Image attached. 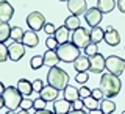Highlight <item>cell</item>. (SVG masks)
Here are the masks:
<instances>
[{
    "label": "cell",
    "instance_id": "b9f144b4",
    "mask_svg": "<svg viewBox=\"0 0 125 114\" xmlns=\"http://www.w3.org/2000/svg\"><path fill=\"white\" fill-rule=\"evenodd\" d=\"M67 114H86V113L83 111V109H70Z\"/></svg>",
    "mask_w": 125,
    "mask_h": 114
},
{
    "label": "cell",
    "instance_id": "5b68a950",
    "mask_svg": "<svg viewBox=\"0 0 125 114\" xmlns=\"http://www.w3.org/2000/svg\"><path fill=\"white\" fill-rule=\"evenodd\" d=\"M70 39H72V42L78 47V49H84V47L91 42V34H89L88 28H84V27H78L77 30H73Z\"/></svg>",
    "mask_w": 125,
    "mask_h": 114
},
{
    "label": "cell",
    "instance_id": "8d00e7d4",
    "mask_svg": "<svg viewBox=\"0 0 125 114\" xmlns=\"http://www.w3.org/2000/svg\"><path fill=\"white\" fill-rule=\"evenodd\" d=\"M45 105H47V102L39 97V99L34 100V105H33V106H34V109H45Z\"/></svg>",
    "mask_w": 125,
    "mask_h": 114
},
{
    "label": "cell",
    "instance_id": "4dcf8cb0",
    "mask_svg": "<svg viewBox=\"0 0 125 114\" xmlns=\"http://www.w3.org/2000/svg\"><path fill=\"white\" fill-rule=\"evenodd\" d=\"M45 45H47V49H49V50H56L58 45H60V42H58L56 38L52 34V36H49V38L45 39Z\"/></svg>",
    "mask_w": 125,
    "mask_h": 114
},
{
    "label": "cell",
    "instance_id": "836d02e7",
    "mask_svg": "<svg viewBox=\"0 0 125 114\" xmlns=\"http://www.w3.org/2000/svg\"><path fill=\"white\" fill-rule=\"evenodd\" d=\"M33 105H34V100H30L28 97H23V99H22V103H21V108L28 111V109L33 108Z\"/></svg>",
    "mask_w": 125,
    "mask_h": 114
},
{
    "label": "cell",
    "instance_id": "9c48e42d",
    "mask_svg": "<svg viewBox=\"0 0 125 114\" xmlns=\"http://www.w3.org/2000/svg\"><path fill=\"white\" fill-rule=\"evenodd\" d=\"M105 61H106V58H105L102 53H97V55H94V56H91L89 58V72L102 73L105 69H106Z\"/></svg>",
    "mask_w": 125,
    "mask_h": 114
},
{
    "label": "cell",
    "instance_id": "74e56055",
    "mask_svg": "<svg viewBox=\"0 0 125 114\" xmlns=\"http://www.w3.org/2000/svg\"><path fill=\"white\" fill-rule=\"evenodd\" d=\"M31 84H33V91L34 92H41V89L44 88V83H42V80H39V78H38V80H34Z\"/></svg>",
    "mask_w": 125,
    "mask_h": 114
},
{
    "label": "cell",
    "instance_id": "7c38bea8",
    "mask_svg": "<svg viewBox=\"0 0 125 114\" xmlns=\"http://www.w3.org/2000/svg\"><path fill=\"white\" fill-rule=\"evenodd\" d=\"M105 42L109 45V47H116L120 44V34L119 31L116 28H113V27H108L106 30H105Z\"/></svg>",
    "mask_w": 125,
    "mask_h": 114
},
{
    "label": "cell",
    "instance_id": "9a60e30c",
    "mask_svg": "<svg viewBox=\"0 0 125 114\" xmlns=\"http://www.w3.org/2000/svg\"><path fill=\"white\" fill-rule=\"evenodd\" d=\"M72 109V103L69 100L62 99V100H55L53 102V113L55 114H67Z\"/></svg>",
    "mask_w": 125,
    "mask_h": 114
},
{
    "label": "cell",
    "instance_id": "d6a6232c",
    "mask_svg": "<svg viewBox=\"0 0 125 114\" xmlns=\"http://www.w3.org/2000/svg\"><path fill=\"white\" fill-rule=\"evenodd\" d=\"M88 80H89L88 72H78L77 75H75V81H77V83H80V84H84Z\"/></svg>",
    "mask_w": 125,
    "mask_h": 114
},
{
    "label": "cell",
    "instance_id": "7a4b0ae2",
    "mask_svg": "<svg viewBox=\"0 0 125 114\" xmlns=\"http://www.w3.org/2000/svg\"><path fill=\"white\" fill-rule=\"evenodd\" d=\"M47 84L56 88L58 91L66 89V86L69 84V75H67V72L62 70L61 67H58V66L50 67L49 73H47Z\"/></svg>",
    "mask_w": 125,
    "mask_h": 114
},
{
    "label": "cell",
    "instance_id": "1f68e13d",
    "mask_svg": "<svg viewBox=\"0 0 125 114\" xmlns=\"http://www.w3.org/2000/svg\"><path fill=\"white\" fill-rule=\"evenodd\" d=\"M6 60H10V55H8V47L5 45V42H0V62H5Z\"/></svg>",
    "mask_w": 125,
    "mask_h": 114
},
{
    "label": "cell",
    "instance_id": "277c9868",
    "mask_svg": "<svg viewBox=\"0 0 125 114\" xmlns=\"http://www.w3.org/2000/svg\"><path fill=\"white\" fill-rule=\"evenodd\" d=\"M2 95H3V100H5V106H6L8 109H13V111H16L17 108H21V103H22L23 95L19 92L17 88L8 86Z\"/></svg>",
    "mask_w": 125,
    "mask_h": 114
},
{
    "label": "cell",
    "instance_id": "ee69618b",
    "mask_svg": "<svg viewBox=\"0 0 125 114\" xmlns=\"http://www.w3.org/2000/svg\"><path fill=\"white\" fill-rule=\"evenodd\" d=\"M88 114H103V113H102V109L95 108V109H89V113H88Z\"/></svg>",
    "mask_w": 125,
    "mask_h": 114
},
{
    "label": "cell",
    "instance_id": "c3c4849f",
    "mask_svg": "<svg viewBox=\"0 0 125 114\" xmlns=\"http://www.w3.org/2000/svg\"><path fill=\"white\" fill-rule=\"evenodd\" d=\"M5 114H16V111H13V109H8Z\"/></svg>",
    "mask_w": 125,
    "mask_h": 114
},
{
    "label": "cell",
    "instance_id": "ffe728a7",
    "mask_svg": "<svg viewBox=\"0 0 125 114\" xmlns=\"http://www.w3.org/2000/svg\"><path fill=\"white\" fill-rule=\"evenodd\" d=\"M117 6L116 0H97V8L102 13H113V10Z\"/></svg>",
    "mask_w": 125,
    "mask_h": 114
},
{
    "label": "cell",
    "instance_id": "52a82bcc",
    "mask_svg": "<svg viewBox=\"0 0 125 114\" xmlns=\"http://www.w3.org/2000/svg\"><path fill=\"white\" fill-rule=\"evenodd\" d=\"M45 17L42 13L39 11H33L27 16V25L30 27V30L33 31H39V30H44V25H45Z\"/></svg>",
    "mask_w": 125,
    "mask_h": 114
},
{
    "label": "cell",
    "instance_id": "f1b7e54d",
    "mask_svg": "<svg viewBox=\"0 0 125 114\" xmlns=\"http://www.w3.org/2000/svg\"><path fill=\"white\" fill-rule=\"evenodd\" d=\"M83 52H84V55H86V56H89V58H91V56H94V55H97V53H99L97 44H95V42H89V44H88V45H86L84 49H83Z\"/></svg>",
    "mask_w": 125,
    "mask_h": 114
},
{
    "label": "cell",
    "instance_id": "f35d334b",
    "mask_svg": "<svg viewBox=\"0 0 125 114\" xmlns=\"http://www.w3.org/2000/svg\"><path fill=\"white\" fill-rule=\"evenodd\" d=\"M91 95H92L95 100H102V99H103V92L100 91V88H95V89H92V94H91Z\"/></svg>",
    "mask_w": 125,
    "mask_h": 114
},
{
    "label": "cell",
    "instance_id": "8992f818",
    "mask_svg": "<svg viewBox=\"0 0 125 114\" xmlns=\"http://www.w3.org/2000/svg\"><path fill=\"white\" fill-rule=\"evenodd\" d=\"M105 66H106V70L109 73H113V75H120L125 70V60L116 56V55H111V56L106 58Z\"/></svg>",
    "mask_w": 125,
    "mask_h": 114
},
{
    "label": "cell",
    "instance_id": "d4e9b609",
    "mask_svg": "<svg viewBox=\"0 0 125 114\" xmlns=\"http://www.w3.org/2000/svg\"><path fill=\"white\" fill-rule=\"evenodd\" d=\"M8 39H11V27L8 22L0 21V42H6Z\"/></svg>",
    "mask_w": 125,
    "mask_h": 114
},
{
    "label": "cell",
    "instance_id": "60d3db41",
    "mask_svg": "<svg viewBox=\"0 0 125 114\" xmlns=\"http://www.w3.org/2000/svg\"><path fill=\"white\" fill-rule=\"evenodd\" d=\"M117 8H119L120 13L125 14V0H117Z\"/></svg>",
    "mask_w": 125,
    "mask_h": 114
},
{
    "label": "cell",
    "instance_id": "ac0fdd59",
    "mask_svg": "<svg viewBox=\"0 0 125 114\" xmlns=\"http://www.w3.org/2000/svg\"><path fill=\"white\" fill-rule=\"evenodd\" d=\"M16 88L19 89V92H21L23 97H28V95H31V92H34L33 84H31L28 80H25V78H21V80L17 81V86H16Z\"/></svg>",
    "mask_w": 125,
    "mask_h": 114
},
{
    "label": "cell",
    "instance_id": "d6986e66",
    "mask_svg": "<svg viewBox=\"0 0 125 114\" xmlns=\"http://www.w3.org/2000/svg\"><path fill=\"white\" fill-rule=\"evenodd\" d=\"M73 69L77 70V72H88L89 69V56H78L75 61H73Z\"/></svg>",
    "mask_w": 125,
    "mask_h": 114
},
{
    "label": "cell",
    "instance_id": "30bf717a",
    "mask_svg": "<svg viewBox=\"0 0 125 114\" xmlns=\"http://www.w3.org/2000/svg\"><path fill=\"white\" fill-rule=\"evenodd\" d=\"M8 55H10V60L13 62L21 61L25 55V45L23 42H13L11 45H8Z\"/></svg>",
    "mask_w": 125,
    "mask_h": 114
},
{
    "label": "cell",
    "instance_id": "4316f807",
    "mask_svg": "<svg viewBox=\"0 0 125 114\" xmlns=\"http://www.w3.org/2000/svg\"><path fill=\"white\" fill-rule=\"evenodd\" d=\"M23 34H25V31L21 27H13L11 28V39H13V42H22Z\"/></svg>",
    "mask_w": 125,
    "mask_h": 114
},
{
    "label": "cell",
    "instance_id": "f6af8a7d",
    "mask_svg": "<svg viewBox=\"0 0 125 114\" xmlns=\"http://www.w3.org/2000/svg\"><path fill=\"white\" fill-rule=\"evenodd\" d=\"M3 106H5V100H3V95L0 94V109H2Z\"/></svg>",
    "mask_w": 125,
    "mask_h": 114
},
{
    "label": "cell",
    "instance_id": "ba28073f",
    "mask_svg": "<svg viewBox=\"0 0 125 114\" xmlns=\"http://www.w3.org/2000/svg\"><path fill=\"white\" fill-rule=\"evenodd\" d=\"M102 19H103V13H102V11H100L97 6L88 8V10H86V13H84V21H86V23H88L91 28H94V27H97V25H100Z\"/></svg>",
    "mask_w": 125,
    "mask_h": 114
},
{
    "label": "cell",
    "instance_id": "e0dca14e",
    "mask_svg": "<svg viewBox=\"0 0 125 114\" xmlns=\"http://www.w3.org/2000/svg\"><path fill=\"white\" fill-rule=\"evenodd\" d=\"M42 56H44V66H47V67H55V66L60 62L56 50H49L47 49V52L42 55Z\"/></svg>",
    "mask_w": 125,
    "mask_h": 114
},
{
    "label": "cell",
    "instance_id": "5bb4252c",
    "mask_svg": "<svg viewBox=\"0 0 125 114\" xmlns=\"http://www.w3.org/2000/svg\"><path fill=\"white\" fill-rule=\"evenodd\" d=\"M58 94H60V91H58L56 88L47 84V86H44V88L41 89L39 97H41V99H44L45 102H55V100L58 99Z\"/></svg>",
    "mask_w": 125,
    "mask_h": 114
},
{
    "label": "cell",
    "instance_id": "6da1fadb",
    "mask_svg": "<svg viewBox=\"0 0 125 114\" xmlns=\"http://www.w3.org/2000/svg\"><path fill=\"white\" fill-rule=\"evenodd\" d=\"M122 89V81H120L119 75H113V73H103L100 78V91L103 92V97L106 99H113Z\"/></svg>",
    "mask_w": 125,
    "mask_h": 114
},
{
    "label": "cell",
    "instance_id": "7dc6e473",
    "mask_svg": "<svg viewBox=\"0 0 125 114\" xmlns=\"http://www.w3.org/2000/svg\"><path fill=\"white\" fill-rule=\"evenodd\" d=\"M5 86H3V83H2V81H0V94H3V92H5Z\"/></svg>",
    "mask_w": 125,
    "mask_h": 114
},
{
    "label": "cell",
    "instance_id": "f907efd6",
    "mask_svg": "<svg viewBox=\"0 0 125 114\" xmlns=\"http://www.w3.org/2000/svg\"><path fill=\"white\" fill-rule=\"evenodd\" d=\"M60 2H67V0H60Z\"/></svg>",
    "mask_w": 125,
    "mask_h": 114
},
{
    "label": "cell",
    "instance_id": "f546056e",
    "mask_svg": "<svg viewBox=\"0 0 125 114\" xmlns=\"http://www.w3.org/2000/svg\"><path fill=\"white\" fill-rule=\"evenodd\" d=\"M84 102V108H88V109H95V108H99V100H95L92 95H89V97H86V99H83Z\"/></svg>",
    "mask_w": 125,
    "mask_h": 114
},
{
    "label": "cell",
    "instance_id": "bcb514c9",
    "mask_svg": "<svg viewBox=\"0 0 125 114\" xmlns=\"http://www.w3.org/2000/svg\"><path fill=\"white\" fill-rule=\"evenodd\" d=\"M16 114H30V111H27V109H22V108H21V111H17Z\"/></svg>",
    "mask_w": 125,
    "mask_h": 114
},
{
    "label": "cell",
    "instance_id": "8fae6325",
    "mask_svg": "<svg viewBox=\"0 0 125 114\" xmlns=\"http://www.w3.org/2000/svg\"><path fill=\"white\" fill-rule=\"evenodd\" d=\"M14 16V8L10 2L0 0V21L2 22H10Z\"/></svg>",
    "mask_w": 125,
    "mask_h": 114
},
{
    "label": "cell",
    "instance_id": "7402d4cb",
    "mask_svg": "<svg viewBox=\"0 0 125 114\" xmlns=\"http://www.w3.org/2000/svg\"><path fill=\"white\" fill-rule=\"evenodd\" d=\"M89 34H91V42H95V44H99V42H102L105 39V30L102 28V27H99V25L91 28Z\"/></svg>",
    "mask_w": 125,
    "mask_h": 114
},
{
    "label": "cell",
    "instance_id": "4fadbf2b",
    "mask_svg": "<svg viewBox=\"0 0 125 114\" xmlns=\"http://www.w3.org/2000/svg\"><path fill=\"white\" fill-rule=\"evenodd\" d=\"M67 8L73 16L86 13V0H67Z\"/></svg>",
    "mask_w": 125,
    "mask_h": 114
},
{
    "label": "cell",
    "instance_id": "603a6c76",
    "mask_svg": "<svg viewBox=\"0 0 125 114\" xmlns=\"http://www.w3.org/2000/svg\"><path fill=\"white\" fill-rule=\"evenodd\" d=\"M64 99L66 100H69L70 103H73L75 100L80 99V94H78V89L75 88V86H66V89H64Z\"/></svg>",
    "mask_w": 125,
    "mask_h": 114
},
{
    "label": "cell",
    "instance_id": "e575fe53",
    "mask_svg": "<svg viewBox=\"0 0 125 114\" xmlns=\"http://www.w3.org/2000/svg\"><path fill=\"white\" fill-rule=\"evenodd\" d=\"M44 31L49 34V36H52V34H55V31H56V27H55L52 22H47L44 25Z\"/></svg>",
    "mask_w": 125,
    "mask_h": 114
},
{
    "label": "cell",
    "instance_id": "d590c367",
    "mask_svg": "<svg viewBox=\"0 0 125 114\" xmlns=\"http://www.w3.org/2000/svg\"><path fill=\"white\" fill-rule=\"evenodd\" d=\"M78 94H80V99H86V97H89L92 94V89H89V88H80L78 89Z\"/></svg>",
    "mask_w": 125,
    "mask_h": 114
},
{
    "label": "cell",
    "instance_id": "3957f363",
    "mask_svg": "<svg viewBox=\"0 0 125 114\" xmlns=\"http://www.w3.org/2000/svg\"><path fill=\"white\" fill-rule=\"evenodd\" d=\"M56 53H58L60 61H62V62H73L78 56H80V49H78L72 41L70 42L67 41V42H62V44L58 45Z\"/></svg>",
    "mask_w": 125,
    "mask_h": 114
},
{
    "label": "cell",
    "instance_id": "44dd1931",
    "mask_svg": "<svg viewBox=\"0 0 125 114\" xmlns=\"http://www.w3.org/2000/svg\"><path fill=\"white\" fill-rule=\"evenodd\" d=\"M69 28H67V27H66V25H61V27H58V28H56V31H55V34H53V36L55 38H56V41L58 42H60V44H62V42H67L69 41Z\"/></svg>",
    "mask_w": 125,
    "mask_h": 114
},
{
    "label": "cell",
    "instance_id": "681fc988",
    "mask_svg": "<svg viewBox=\"0 0 125 114\" xmlns=\"http://www.w3.org/2000/svg\"><path fill=\"white\" fill-rule=\"evenodd\" d=\"M120 114H125V109H124V111H122V113H120Z\"/></svg>",
    "mask_w": 125,
    "mask_h": 114
},
{
    "label": "cell",
    "instance_id": "83f0119b",
    "mask_svg": "<svg viewBox=\"0 0 125 114\" xmlns=\"http://www.w3.org/2000/svg\"><path fill=\"white\" fill-rule=\"evenodd\" d=\"M30 66H31V69H34V70L41 69L42 66H44V56H41V55L33 56V58H31V61H30Z\"/></svg>",
    "mask_w": 125,
    "mask_h": 114
},
{
    "label": "cell",
    "instance_id": "cb8c5ba5",
    "mask_svg": "<svg viewBox=\"0 0 125 114\" xmlns=\"http://www.w3.org/2000/svg\"><path fill=\"white\" fill-rule=\"evenodd\" d=\"M100 109H102L103 114H113L114 109H116V103L111 99H106V97H105V99H102V102H100Z\"/></svg>",
    "mask_w": 125,
    "mask_h": 114
},
{
    "label": "cell",
    "instance_id": "ab89813d",
    "mask_svg": "<svg viewBox=\"0 0 125 114\" xmlns=\"http://www.w3.org/2000/svg\"><path fill=\"white\" fill-rule=\"evenodd\" d=\"M84 108V102H83V99H78V100H75L72 103V109H83Z\"/></svg>",
    "mask_w": 125,
    "mask_h": 114
},
{
    "label": "cell",
    "instance_id": "2e32d148",
    "mask_svg": "<svg viewBox=\"0 0 125 114\" xmlns=\"http://www.w3.org/2000/svg\"><path fill=\"white\" fill-rule=\"evenodd\" d=\"M23 45L25 47H30V49H34L38 44H39V36L36 31L30 30V31H25V34H23Z\"/></svg>",
    "mask_w": 125,
    "mask_h": 114
},
{
    "label": "cell",
    "instance_id": "7bdbcfd3",
    "mask_svg": "<svg viewBox=\"0 0 125 114\" xmlns=\"http://www.w3.org/2000/svg\"><path fill=\"white\" fill-rule=\"evenodd\" d=\"M34 114H53V113H50L49 109H36Z\"/></svg>",
    "mask_w": 125,
    "mask_h": 114
},
{
    "label": "cell",
    "instance_id": "484cf974",
    "mask_svg": "<svg viewBox=\"0 0 125 114\" xmlns=\"http://www.w3.org/2000/svg\"><path fill=\"white\" fill-rule=\"evenodd\" d=\"M64 25L67 27L69 30H72V31L77 30L78 27H81V25H80V19H78V16H73V14L69 16V17L64 21Z\"/></svg>",
    "mask_w": 125,
    "mask_h": 114
}]
</instances>
